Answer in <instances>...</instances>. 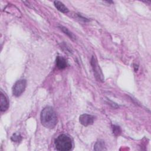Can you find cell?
<instances>
[{
    "label": "cell",
    "mask_w": 151,
    "mask_h": 151,
    "mask_svg": "<svg viewBox=\"0 0 151 151\" xmlns=\"http://www.w3.org/2000/svg\"><path fill=\"white\" fill-rule=\"evenodd\" d=\"M41 124L48 129L54 128L57 123V116L54 109L51 106L44 107L41 112Z\"/></svg>",
    "instance_id": "obj_1"
},
{
    "label": "cell",
    "mask_w": 151,
    "mask_h": 151,
    "mask_svg": "<svg viewBox=\"0 0 151 151\" xmlns=\"http://www.w3.org/2000/svg\"><path fill=\"white\" fill-rule=\"evenodd\" d=\"M54 144L56 149L61 151L70 150L71 149L73 146L71 138L65 134H61L59 135L55 139Z\"/></svg>",
    "instance_id": "obj_2"
},
{
    "label": "cell",
    "mask_w": 151,
    "mask_h": 151,
    "mask_svg": "<svg viewBox=\"0 0 151 151\" xmlns=\"http://www.w3.org/2000/svg\"><path fill=\"white\" fill-rule=\"evenodd\" d=\"M27 85L25 79H19L15 82L12 87V94L16 97L20 96L25 91Z\"/></svg>",
    "instance_id": "obj_3"
},
{
    "label": "cell",
    "mask_w": 151,
    "mask_h": 151,
    "mask_svg": "<svg viewBox=\"0 0 151 151\" xmlns=\"http://www.w3.org/2000/svg\"><path fill=\"white\" fill-rule=\"evenodd\" d=\"M91 65L92 66L93 71H94V76L96 77V78H97V80H98V81H103L104 80V76L103 74L102 73V71L99 67V65L98 64L96 58L95 57V56H93L91 60Z\"/></svg>",
    "instance_id": "obj_4"
},
{
    "label": "cell",
    "mask_w": 151,
    "mask_h": 151,
    "mask_svg": "<svg viewBox=\"0 0 151 151\" xmlns=\"http://www.w3.org/2000/svg\"><path fill=\"white\" fill-rule=\"evenodd\" d=\"M94 117L88 114H83L80 115L79 117L80 123L84 126H88L94 123Z\"/></svg>",
    "instance_id": "obj_5"
},
{
    "label": "cell",
    "mask_w": 151,
    "mask_h": 151,
    "mask_svg": "<svg viewBox=\"0 0 151 151\" xmlns=\"http://www.w3.org/2000/svg\"><path fill=\"white\" fill-rule=\"evenodd\" d=\"M9 107V102L7 97L2 92L0 94V110L2 111H5Z\"/></svg>",
    "instance_id": "obj_6"
},
{
    "label": "cell",
    "mask_w": 151,
    "mask_h": 151,
    "mask_svg": "<svg viewBox=\"0 0 151 151\" xmlns=\"http://www.w3.org/2000/svg\"><path fill=\"white\" fill-rule=\"evenodd\" d=\"M56 66L59 69H64L67 66V61L63 57L57 56L55 61Z\"/></svg>",
    "instance_id": "obj_7"
},
{
    "label": "cell",
    "mask_w": 151,
    "mask_h": 151,
    "mask_svg": "<svg viewBox=\"0 0 151 151\" xmlns=\"http://www.w3.org/2000/svg\"><path fill=\"white\" fill-rule=\"evenodd\" d=\"M54 4L55 8L59 11H60L63 13H67L68 12V9L61 2L58 1H55L54 2Z\"/></svg>",
    "instance_id": "obj_8"
},
{
    "label": "cell",
    "mask_w": 151,
    "mask_h": 151,
    "mask_svg": "<svg viewBox=\"0 0 151 151\" xmlns=\"http://www.w3.org/2000/svg\"><path fill=\"white\" fill-rule=\"evenodd\" d=\"M58 27L60 28V29L65 34H66L70 39H71L73 41H76V37L74 35L73 33H72L71 31H70L66 27H63L62 25H59Z\"/></svg>",
    "instance_id": "obj_9"
},
{
    "label": "cell",
    "mask_w": 151,
    "mask_h": 151,
    "mask_svg": "<svg viewBox=\"0 0 151 151\" xmlns=\"http://www.w3.org/2000/svg\"><path fill=\"white\" fill-rule=\"evenodd\" d=\"M94 149L95 150H106L105 147V144L103 140H99L96 142V143L94 145Z\"/></svg>",
    "instance_id": "obj_10"
},
{
    "label": "cell",
    "mask_w": 151,
    "mask_h": 151,
    "mask_svg": "<svg viewBox=\"0 0 151 151\" xmlns=\"http://www.w3.org/2000/svg\"><path fill=\"white\" fill-rule=\"evenodd\" d=\"M112 129H113V133H114V135L118 136L121 133V129L119 126L113 125Z\"/></svg>",
    "instance_id": "obj_11"
},
{
    "label": "cell",
    "mask_w": 151,
    "mask_h": 151,
    "mask_svg": "<svg viewBox=\"0 0 151 151\" xmlns=\"http://www.w3.org/2000/svg\"><path fill=\"white\" fill-rule=\"evenodd\" d=\"M11 140L13 142H19L21 140V136L19 134H18L17 133L14 134L12 137H11Z\"/></svg>",
    "instance_id": "obj_12"
}]
</instances>
